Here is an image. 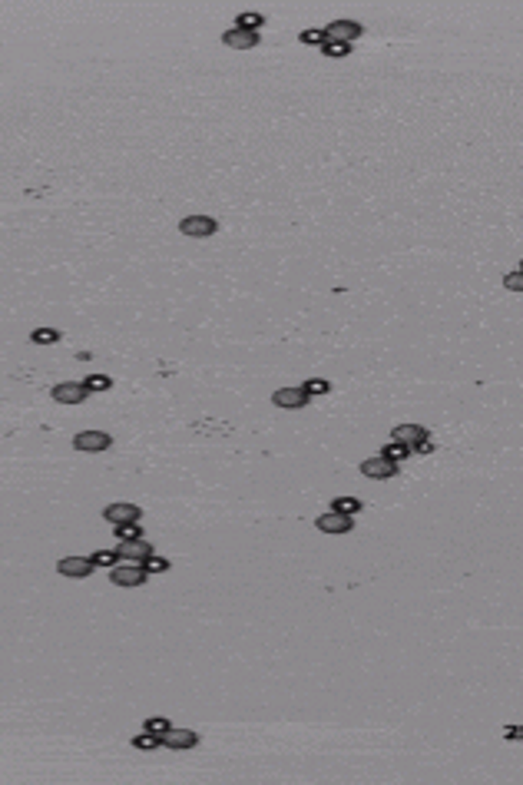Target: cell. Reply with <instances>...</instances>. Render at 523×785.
<instances>
[{
  "instance_id": "5b68a950",
  "label": "cell",
  "mask_w": 523,
  "mask_h": 785,
  "mask_svg": "<svg viewBox=\"0 0 523 785\" xmlns=\"http://www.w3.org/2000/svg\"><path fill=\"white\" fill-rule=\"evenodd\" d=\"M361 474H364V477H374V481H388V477H395L397 474V464L378 454V457H368V461L361 464Z\"/></svg>"
},
{
  "instance_id": "cb8c5ba5",
  "label": "cell",
  "mask_w": 523,
  "mask_h": 785,
  "mask_svg": "<svg viewBox=\"0 0 523 785\" xmlns=\"http://www.w3.org/2000/svg\"><path fill=\"white\" fill-rule=\"evenodd\" d=\"M83 385L90 388V391H106V388H113V381H110L106 375H90L86 381H83Z\"/></svg>"
},
{
  "instance_id": "7402d4cb",
  "label": "cell",
  "mask_w": 523,
  "mask_h": 785,
  "mask_svg": "<svg viewBox=\"0 0 523 785\" xmlns=\"http://www.w3.org/2000/svg\"><path fill=\"white\" fill-rule=\"evenodd\" d=\"M117 534H119V540H136V537H143V527H136V520L133 524H117Z\"/></svg>"
},
{
  "instance_id": "83f0119b",
  "label": "cell",
  "mask_w": 523,
  "mask_h": 785,
  "mask_svg": "<svg viewBox=\"0 0 523 785\" xmlns=\"http://www.w3.org/2000/svg\"><path fill=\"white\" fill-rule=\"evenodd\" d=\"M507 289H513V292H520V289H523L520 272H510V275H507Z\"/></svg>"
},
{
  "instance_id": "2e32d148",
  "label": "cell",
  "mask_w": 523,
  "mask_h": 785,
  "mask_svg": "<svg viewBox=\"0 0 523 785\" xmlns=\"http://www.w3.org/2000/svg\"><path fill=\"white\" fill-rule=\"evenodd\" d=\"M143 567H146V574H166V570H169V560H166V557L150 553V557L143 560Z\"/></svg>"
},
{
  "instance_id": "6da1fadb",
  "label": "cell",
  "mask_w": 523,
  "mask_h": 785,
  "mask_svg": "<svg viewBox=\"0 0 523 785\" xmlns=\"http://www.w3.org/2000/svg\"><path fill=\"white\" fill-rule=\"evenodd\" d=\"M179 232L192 235V239H206V235L219 232V223H216L212 216H186V219L179 223Z\"/></svg>"
},
{
  "instance_id": "4fadbf2b",
  "label": "cell",
  "mask_w": 523,
  "mask_h": 785,
  "mask_svg": "<svg viewBox=\"0 0 523 785\" xmlns=\"http://www.w3.org/2000/svg\"><path fill=\"white\" fill-rule=\"evenodd\" d=\"M222 44L225 47H232V50H256L258 47V34H249V30H229V34L222 37Z\"/></svg>"
},
{
  "instance_id": "f1b7e54d",
  "label": "cell",
  "mask_w": 523,
  "mask_h": 785,
  "mask_svg": "<svg viewBox=\"0 0 523 785\" xmlns=\"http://www.w3.org/2000/svg\"><path fill=\"white\" fill-rule=\"evenodd\" d=\"M411 451H414V454H430V451H434V444H430V437H424V441H418Z\"/></svg>"
},
{
  "instance_id": "3957f363",
  "label": "cell",
  "mask_w": 523,
  "mask_h": 785,
  "mask_svg": "<svg viewBox=\"0 0 523 785\" xmlns=\"http://www.w3.org/2000/svg\"><path fill=\"white\" fill-rule=\"evenodd\" d=\"M361 34H364V27L355 24V20H335V24L325 27V40H331V44H351Z\"/></svg>"
},
{
  "instance_id": "8992f818",
  "label": "cell",
  "mask_w": 523,
  "mask_h": 785,
  "mask_svg": "<svg viewBox=\"0 0 523 785\" xmlns=\"http://www.w3.org/2000/svg\"><path fill=\"white\" fill-rule=\"evenodd\" d=\"M57 570L63 576H73V580H86L96 567H93V560H90V557H63V560L57 563Z\"/></svg>"
},
{
  "instance_id": "5bb4252c",
  "label": "cell",
  "mask_w": 523,
  "mask_h": 785,
  "mask_svg": "<svg viewBox=\"0 0 523 785\" xmlns=\"http://www.w3.org/2000/svg\"><path fill=\"white\" fill-rule=\"evenodd\" d=\"M428 437V431L421 428V424H401V428H395V441L397 444H404V447H414L418 441H424Z\"/></svg>"
},
{
  "instance_id": "44dd1931",
  "label": "cell",
  "mask_w": 523,
  "mask_h": 785,
  "mask_svg": "<svg viewBox=\"0 0 523 785\" xmlns=\"http://www.w3.org/2000/svg\"><path fill=\"white\" fill-rule=\"evenodd\" d=\"M322 50H325V57H348L351 44H331V40H325V44H322Z\"/></svg>"
},
{
  "instance_id": "ffe728a7",
  "label": "cell",
  "mask_w": 523,
  "mask_h": 785,
  "mask_svg": "<svg viewBox=\"0 0 523 785\" xmlns=\"http://www.w3.org/2000/svg\"><path fill=\"white\" fill-rule=\"evenodd\" d=\"M30 341H37V345H53V341H60V331H53V329H37L34 335H30Z\"/></svg>"
},
{
  "instance_id": "4316f807",
  "label": "cell",
  "mask_w": 523,
  "mask_h": 785,
  "mask_svg": "<svg viewBox=\"0 0 523 785\" xmlns=\"http://www.w3.org/2000/svg\"><path fill=\"white\" fill-rule=\"evenodd\" d=\"M302 40L305 44H318V47H322V44H325V30H305Z\"/></svg>"
},
{
  "instance_id": "52a82bcc",
  "label": "cell",
  "mask_w": 523,
  "mask_h": 785,
  "mask_svg": "<svg viewBox=\"0 0 523 785\" xmlns=\"http://www.w3.org/2000/svg\"><path fill=\"white\" fill-rule=\"evenodd\" d=\"M86 395H90V388L80 385V381L53 385V401H60V404H80V401H86Z\"/></svg>"
},
{
  "instance_id": "603a6c76",
  "label": "cell",
  "mask_w": 523,
  "mask_h": 785,
  "mask_svg": "<svg viewBox=\"0 0 523 785\" xmlns=\"http://www.w3.org/2000/svg\"><path fill=\"white\" fill-rule=\"evenodd\" d=\"M133 746H136V749H156V746H159V736H156V732H143V736L133 739Z\"/></svg>"
},
{
  "instance_id": "277c9868",
  "label": "cell",
  "mask_w": 523,
  "mask_h": 785,
  "mask_svg": "<svg viewBox=\"0 0 523 785\" xmlns=\"http://www.w3.org/2000/svg\"><path fill=\"white\" fill-rule=\"evenodd\" d=\"M113 583L117 586H143L146 583V567H143V563H123V567H113Z\"/></svg>"
},
{
  "instance_id": "ba28073f",
  "label": "cell",
  "mask_w": 523,
  "mask_h": 785,
  "mask_svg": "<svg viewBox=\"0 0 523 785\" xmlns=\"http://www.w3.org/2000/svg\"><path fill=\"white\" fill-rule=\"evenodd\" d=\"M272 401L279 404V408H305L308 401H312V395L305 391V388H279L275 395H272Z\"/></svg>"
},
{
  "instance_id": "e0dca14e",
  "label": "cell",
  "mask_w": 523,
  "mask_h": 785,
  "mask_svg": "<svg viewBox=\"0 0 523 785\" xmlns=\"http://www.w3.org/2000/svg\"><path fill=\"white\" fill-rule=\"evenodd\" d=\"M331 510H338V514H348V517H351V514H358V510H361V501H355V497H338Z\"/></svg>"
},
{
  "instance_id": "d4e9b609",
  "label": "cell",
  "mask_w": 523,
  "mask_h": 785,
  "mask_svg": "<svg viewBox=\"0 0 523 785\" xmlns=\"http://www.w3.org/2000/svg\"><path fill=\"white\" fill-rule=\"evenodd\" d=\"M166 729H169V723H166L163 715H152V719H146V732H156V736H163Z\"/></svg>"
},
{
  "instance_id": "ac0fdd59",
  "label": "cell",
  "mask_w": 523,
  "mask_h": 785,
  "mask_svg": "<svg viewBox=\"0 0 523 785\" xmlns=\"http://www.w3.org/2000/svg\"><path fill=\"white\" fill-rule=\"evenodd\" d=\"M407 454H411V447H404V444H397V441H395V444H388V447H384V454H381V457H388V461H395V464H401V461H404Z\"/></svg>"
},
{
  "instance_id": "484cf974",
  "label": "cell",
  "mask_w": 523,
  "mask_h": 785,
  "mask_svg": "<svg viewBox=\"0 0 523 785\" xmlns=\"http://www.w3.org/2000/svg\"><path fill=\"white\" fill-rule=\"evenodd\" d=\"M302 388L308 391V395H325V391H328L331 385H328V381H318V378H315V381H308V385H302Z\"/></svg>"
},
{
  "instance_id": "9c48e42d",
  "label": "cell",
  "mask_w": 523,
  "mask_h": 785,
  "mask_svg": "<svg viewBox=\"0 0 523 785\" xmlns=\"http://www.w3.org/2000/svg\"><path fill=\"white\" fill-rule=\"evenodd\" d=\"M117 553L123 557V560H129V563H143V560H146V557L152 553V547H150V543H146L143 537H136V540H119Z\"/></svg>"
},
{
  "instance_id": "7a4b0ae2",
  "label": "cell",
  "mask_w": 523,
  "mask_h": 785,
  "mask_svg": "<svg viewBox=\"0 0 523 785\" xmlns=\"http://www.w3.org/2000/svg\"><path fill=\"white\" fill-rule=\"evenodd\" d=\"M73 447L77 451H86V454H100L106 447H113V437L106 431H80L73 437Z\"/></svg>"
},
{
  "instance_id": "9a60e30c",
  "label": "cell",
  "mask_w": 523,
  "mask_h": 785,
  "mask_svg": "<svg viewBox=\"0 0 523 785\" xmlns=\"http://www.w3.org/2000/svg\"><path fill=\"white\" fill-rule=\"evenodd\" d=\"M262 24H265L262 13H242V17L235 20V27H239V30H249V34H258V27Z\"/></svg>"
},
{
  "instance_id": "8fae6325",
  "label": "cell",
  "mask_w": 523,
  "mask_h": 785,
  "mask_svg": "<svg viewBox=\"0 0 523 785\" xmlns=\"http://www.w3.org/2000/svg\"><path fill=\"white\" fill-rule=\"evenodd\" d=\"M103 517L110 524H133V520H140L143 510L136 504H110L103 510Z\"/></svg>"
},
{
  "instance_id": "7c38bea8",
  "label": "cell",
  "mask_w": 523,
  "mask_h": 785,
  "mask_svg": "<svg viewBox=\"0 0 523 785\" xmlns=\"http://www.w3.org/2000/svg\"><path fill=\"white\" fill-rule=\"evenodd\" d=\"M318 530H325V534H348V530H351V517L348 514H338V510L322 514V517H318Z\"/></svg>"
},
{
  "instance_id": "d6986e66",
  "label": "cell",
  "mask_w": 523,
  "mask_h": 785,
  "mask_svg": "<svg viewBox=\"0 0 523 785\" xmlns=\"http://www.w3.org/2000/svg\"><path fill=\"white\" fill-rule=\"evenodd\" d=\"M90 560H93V567H117L119 553H117V550H96Z\"/></svg>"
},
{
  "instance_id": "30bf717a",
  "label": "cell",
  "mask_w": 523,
  "mask_h": 785,
  "mask_svg": "<svg viewBox=\"0 0 523 785\" xmlns=\"http://www.w3.org/2000/svg\"><path fill=\"white\" fill-rule=\"evenodd\" d=\"M159 742L163 746H169V749H192L199 742V736L192 732V729H166L163 736H159Z\"/></svg>"
}]
</instances>
